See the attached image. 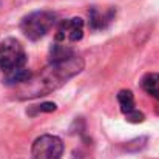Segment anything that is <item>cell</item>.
Listing matches in <instances>:
<instances>
[{"instance_id": "obj_1", "label": "cell", "mask_w": 159, "mask_h": 159, "mask_svg": "<svg viewBox=\"0 0 159 159\" xmlns=\"http://www.w3.org/2000/svg\"><path fill=\"white\" fill-rule=\"evenodd\" d=\"M85 66V62L79 56H73L63 62H51L47 68H43L39 76H33L30 80L19 87V93L22 99L45 96L54 90L60 88L66 80L79 74Z\"/></svg>"}, {"instance_id": "obj_2", "label": "cell", "mask_w": 159, "mask_h": 159, "mask_svg": "<svg viewBox=\"0 0 159 159\" xmlns=\"http://www.w3.org/2000/svg\"><path fill=\"white\" fill-rule=\"evenodd\" d=\"M54 23L56 14L50 11H36L23 17L20 30L30 40H39L53 28Z\"/></svg>"}, {"instance_id": "obj_3", "label": "cell", "mask_w": 159, "mask_h": 159, "mask_svg": "<svg viewBox=\"0 0 159 159\" xmlns=\"http://www.w3.org/2000/svg\"><path fill=\"white\" fill-rule=\"evenodd\" d=\"M26 54L23 47L16 39H5L0 43V70L3 73L14 71L25 66Z\"/></svg>"}, {"instance_id": "obj_4", "label": "cell", "mask_w": 159, "mask_h": 159, "mask_svg": "<svg viewBox=\"0 0 159 159\" xmlns=\"http://www.w3.org/2000/svg\"><path fill=\"white\" fill-rule=\"evenodd\" d=\"M33 159H60L63 155V142L53 134L37 138L31 148Z\"/></svg>"}, {"instance_id": "obj_5", "label": "cell", "mask_w": 159, "mask_h": 159, "mask_svg": "<svg viewBox=\"0 0 159 159\" xmlns=\"http://www.w3.org/2000/svg\"><path fill=\"white\" fill-rule=\"evenodd\" d=\"M82 36H84V20L80 17H71L60 22L56 33V42L73 43L80 40Z\"/></svg>"}, {"instance_id": "obj_6", "label": "cell", "mask_w": 159, "mask_h": 159, "mask_svg": "<svg viewBox=\"0 0 159 159\" xmlns=\"http://www.w3.org/2000/svg\"><path fill=\"white\" fill-rule=\"evenodd\" d=\"M117 101L120 105V111L124 113V116L127 117L128 122L138 124L144 120V114L141 111L136 110V104H134V96L130 90H122L117 94Z\"/></svg>"}, {"instance_id": "obj_7", "label": "cell", "mask_w": 159, "mask_h": 159, "mask_svg": "<svg viewBox=\"0 0 159 159\" xmlns=\"http://www.w3.org/2000/svg\"><path fill=\"white\" fill-rule=\"evenodd\" d=\"M31 77H33V73L26 66H22L14 71L5 73V84L6 85H22L26 80H30Z\"/></svg>"}, {"instance_id": "obj_8", "label": "cell", "mask_w": 159, "mask_h": 159, "mask_svg": "<svg viewBox=\"0 0 159 159\" xmlns=\"http://www.w3.org/2000/svg\"><path fill=\"white\" fill-rule=\"evenodd\" d=\"M73 56H76V54L73 53L71 48L66 47V43L57 42L56 45H53V48H51V51H50V60H51V62H63V60L71 59Z\"/></svg>"}, {"instance_id": "obj_9", "label": "cell", "mask_w": 159, "mask_h": 159, "mask_svg": "<svg viewBox=\"0 0 159 159\" xmlns=\"http://www.w3.org/2000/svg\"><path fill=\"white\" fill-rule=\"evenodd\" d=\"M142 88L155 99L159 101V74L152 73L142 79Z\"/></svg>"}, {"instance_id": "obj_10", "label": "cell", "mask_w": 159, "mask_h": 159, "mask_svg": "<svg viewBox=\"0 0 159 159\" xmlns=\"http://www.w3.org/2000/svg\"><path fill=\"white\" fill-rule=\"evenodd\" d=\"M107 22H110V16L105 17V16L101 14L96 8L91 9V14H90V23H91V26H93L94 30H98V28H104Z\"/></svg>"}, {"instance_id": "obj_11", "label": "cell", "mask_w": 159, "mask_h": 159, "mask_svg": "<svg viewBox=\"0 0 159 159\" xmlns=\"http://www.w3.org/2000/svg\"><path fill=\"white\" fill-rule=\"evenodd\" d=\"M54 110H56V104H53V102H45L42 105H37L39 113H50V111H54Z\"/></svg>"}]
</instances>
